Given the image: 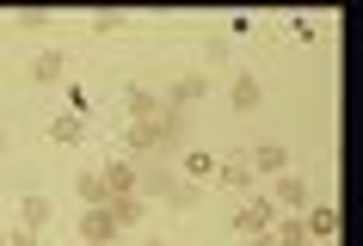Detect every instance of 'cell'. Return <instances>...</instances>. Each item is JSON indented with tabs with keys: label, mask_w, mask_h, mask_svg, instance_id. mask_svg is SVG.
Returning <instances> with one entry per match:
<instances>
[{
	"label": "cell",
	"mask_w": 363,
	"mask_h": 246,
	"mask_svg": "<svg viewBox=\"0 0 363 246\" xmlns=\"http://www.w3.org/2000/svg\"><path fill=\"white\" fill-rule=\"evenodd\" d=\"M142 197H154V203H167L172 216H185V209H197L203 185H191V179H179V172H172L167 160H148V167H142Z\"/></svg>",
	"instance_id": "6da1fadb"
},
{
	"label": "cell",
	"mask_w": 363,
	"mask_h": 246,
	"mask_svg": "<svg viewBox=\"0 0 363 246\" xmlns=\"http://www.w3.org/2000/svg\"><path fill=\"white\" fill-rule=\"evenodd\" d=\"M203 93H210V68H191V74L167 80V93H160V105H167V111H191V105H197Z\"/></svg>",
	"instance_id": "7a4b0ae2"
},
{
	"label": "cell",
	"mask_w": 363,
	"mask_h": 246,
	"mask_svg": "<svg viewBox=\"0 0 363 246\" xmlns=\"http://www.w3.org/2000/svg\"><path fill=\"white\" fill-rule=\"evenodd\" d=\"M271 203L284 209V216H302V209L314 203V191H308L302 172H277V179H271Z\"/></svg>",
	"instance_id": "3957f363"
},
{
	"label": "cell",
	"mask_w": 363,
	"mask_h": 246,
	"mask_svg": "<svg viewBox=\"0 0 363 246\" xmlns=\"http://www.w3.org/2000/svg\"><path fill=\"white\" fill-rule=\"evenodd\" d=\"M99 179H105V191H111V197H142V167H135L130 154H111Z\"/></svg>",
	"instance_id": "277c9868"
},
{
	"label": "cell",
	"mask_w": 363,
	"mask_h": 246,
	"mask_svg": "<svg viewBox=\"0 0 363 246\" xmlns=\"http://www.w3.org/2000/svg\"><path fill=\"white\" fill-rule=\"evenodd\" d=\"M277 216L284 209L271 203V197H252V203L234 209V234H265V228H277Z\"/></svg>",
	"instance_id": "5b68a950"
},
{
	"label": "cell",
	"mask_w": 363,
	"mask_h": 246,
	"mask_svg": "<svg viewBox=\"0 0 363 246\" xmlns=\"http://www.w3.org/2000/svg\"><path fill=\"white\" fill-rule=\"evenodd\" d=\"M302 228H308V246H333V240H339V209H333V203H308L302 209Z\"/></svg>",
	"instance_id": "8992f818"
},
{
	"label": "cell",
	"mask_w": 363,
	"mask_h": 246,
	"mask_svg": "<svg viewBox=\"0 0 363 246\" xmlns=\"http://www.w3.org/2000/svg\"><path fill=\"white\" fill-rule=\"evenodd\" d=\"M179 142H185V111H167L160 105V117H154V160L179 154Z\"/></svg>",
	"instance_id": "52a82bcc"
},
{
	"label": "cell",
	"mask_w": 363,
	"mask_h": 246,
	"mask_svg": "<svg viewBox=\"0 0 363 246\" xmlns=\"http://www.w3.org/2000/svg\"><path fill=\"white\" fill-rule=\"evenodd\" d=\"M117 234H123V228L111 222V209H105V203L80 209V240H86V246H117Z\"/></svg>",
	"instance_id": "ba28073f"
},
{
	"label": "cell",
	"mask_w": 363,
	"mask_h": 246,
	"mask_svg": "<svg viewBox=\"0 0 363 246\" xmlns=\"http://www.w3.org/2000/svg\"><path fill=\"white\" fill-rule=\"evenodd\" d=\"M247 167H252V179H277V172H289V148L284 142H259V148H247Z\"/></svg>",
	"instance_id": "9c48e42d"
},
{
	"label": "cell",
	"mask_w": 363,
	"mask_h": 246,
	"mask_svg": "<svg viewBox=\"0 0 363 246\" xmlns=\"http://www.w3.org/2000/svg\"><path fill=\"white\" fill-rule=\"evenodd\" d=\"M265 105V86H259V74H234V86H228V111L234 117H252Z\"/></svg>",
	"instance_id": "30bf717a"
},
{
	"label": "cell",
	"mask_w": 363,
	"mask_h": 246,
	"mask_svg": "<svg viewBox=\"0 0 363 246\" xmlns=\"http://www.w3.org/2000/svg\"><path fill=\"white\" fill-rule=\"evenodd\" d=\"M123 105H130V123H154V117H160V93H154L148 80H130Z\"/></svg>",
	"instance_id": "8fae6325"
},
{
	"label": "cell",
	"mask_w": 363,
	"mask_h": 246,
	"mask_svg": "<svg viewBox=\"0 0 363 246\" xmlns=\"http://www.w3.org/2000/svg\"><path fill=\"white\" fill-rule=\"evenodd\" d=\"M25 74L38 80V86H56V80H68V56H62V50H38Z\"/></svg>",
	"instance_id": "7c38bea8"
},
{
	"label": "cell",
	"mask_w": 363,
	"mask_h": 246,
	"mask_svg": "<svg viewBox=\"0 0 363 246\" xmlns=\"http://www.w3.org/2000/svg\"><path fill=\"white\" fill-rule=\"evenodd\" d=\"M105 209H111L117 228H142L148 222V197H105Z\"/></svg>",
	"instance_id": "4fadbf2b"
},
{
	"label": "cell",
	"mask_w": 363,
	"mask_h": 246,
	"mask_svg": "<svg viewBox=\"0 0 363 246\" xmlns=\"http://www.w3.org/2000/svg\"><path fill=\"white\" fill-rule=\"evenodd\" d=\"M56 222V203H50V197H19V228H50Z\"/></svg>",
	"instance_id": "5bb4252c"
},
{
	"label": "cell",
	"mask_w": 363,
	"mask_h": 246,
	"mask_svg": "<svg viewBox=\"0 0 363 246\" xmlns=\"http://www.w3.org/2000/svg\"><path fill=\"white\" fill-rule=\"evenodd\" d=\"M74 197H80V209H99L111 191H105V179H99L93 167H86V172H74Z\"/></svg>",
	"instance_id": "9a60e30c"
},
{
	"label": "cell",
	"mask_w": 363,
	"mask_h": 246,
	"mask_svg": "<svg viewBox=\"0 0 363 246\" xmlns=\"http://www.w3.org/2000/svg\"><path fill=\"white\" fill-rule=\"evenodd\" d=\"M50 142H56V148H80V142H86V117H56V123H50Z\"/></svg>",
	"instance_id": "2e32d148"
},
{
	"label": "cell",
	"mask_w": 363,
	"mask_h": 246,
	"mask_svg": "<svg viewBox=\"0 0 363 246\" xmlns=\"http://www.w3.org/2000/svg\"><path fill=\"white\" fill-rule=\"evenodd\" d=\"M216 179H222L228 191H252V167H247V154H240V160H222V167H216Z\"/></svg>",
	"instance_id": "e0dca14e"
},
{
	"label": "cell",
	"mask_w": 363,
	"mask_h": 246,
	"mask_svg": "<svg viewBox=\"0 0 363 246\" xmlns=\"http://www.w3.org/2000/svg\"><path fill=\"white\" fill-rule=\"evenodd\" d=\"M216 167H222V160H216V154H203V148H197V154H185V179H191V185H210V179H216Z\"/></svg>",
	"instance_id": "ac0fdd59"
},
{
	"label": "cell",
	"mask_w": 363,
	"mask_h": 246,
	"mask_svg": "<svg viewBox=\"0 0 363 246\" xmlns=\"http://www.w3.org/2000/svg\"><path fill=\"white\" fill-rule=\"evenodd\" d=\"M277 246H308V228H302V216H277Z\"/></svg>",
	"instance_id": "d6986e66"
},
{
	"label": "cell",
	"mask_w": 363,
	"mask_h": 246,
	"mask_svg": "<svg viewBox=\"0 0 363 246\" xmlns=\"http://www.w3.org/2000/svg\"><path fill=\"white\" fill-rule=\"evenodd\" d=\"M86 25H93L99 38H117V31H130V13H93Z\"/></svg>",
	"instance_id": "ffe728a7"
},
{
	"label": "cell",
	"mask_w": 363,
	"mask_h": 246,
	"mask_svg": "<svg viewBox=\"0 0 363 246\" xmlns=\"http://www.w3.org/2000/svg\"><path fill=\"white\" fill-rule=\"evenodd\" d=\"M13 25H19V31H25V38H38V31H43V25H50V13H38V6H31V13H19V19H13Z\"/></svg>",
	"instance_id": "44dd1931"
},
{
	"label": "cell",
	"mask_w": 363,
	"mask_h": 246,
	"mask_svg": "<svg viewBox=\"0 0 363 246\" xmlns=\"http://www.w3.org/2000/svg\"><path fill=\"white\" fill-rule=\"evenodd\" d=\"M86 111H93V99L80 93V86H68V117H86Z\"/></svg>",
	"instance_id": "7402d4cb"
},
{
	"label": "cell",
	"mask_w": 363,
	"mask_h": 246,
	"mask_svg": "<svg viewBox=\"0 0 363 246\" xmlns=\"http://www.w3.org/2000/svg\"><path fill=\"white\" fill-rule=\"evenodd\" d=\"M6 246H43V240H38V228H13V234H6Z\"/></svg>",
	"instance_id": "603a6c76"
},
{
	"label": "cell",
	"mask_w": 363,
	"mask_h": 246,
	"mask_svg": "<svg viewBox=\"0 0 363 246\" xmlns=\"http://www.w3.org/2000/svg\"><path fill=\"white\" fill-rule=\"evenodd\" d=\"M247 240H252V246H277V234L265 228V234H247Z\"/></svg>",
	"instance_id": "cb8c5ba5"
},
{
	"label": "cell",
	"mask_w": 363,
	"mask_h": 246,
	"mask_svg": "<svg viewBox=\"0 0 363 246\" xmlns=\"http://www.w3.org/2000/svg\"><path fill=\"white\" fill-rule=\"evenodd\" d=\"M6 148H13V142H6V130H0V154H6Z\"/></svg>",
	"instance_id": "d4e9b609"
},
{
	"label": "cell",
	"mask_w": 363,
	"mask_h": 246,
	"mask_svg": "<svg viewBox=\"0 0 363 246\" xmlns=\"http://www.w3.org/2000/svg\"><path fill=\"white\" fill-rule=\"evenodd\" d=\"M0 246H6V222H0Z\"/></svg>",
	"instance_id": "484cf974"
},
{
	"label": "cell",
	"mask_w": 363,
	"mask_h": 246,
	"mask_svg": "<svg viewBox=\"0 0 363 246\" xmlns=\"http://www.w3.org/2000/svg\"><path fill=\"white\" fill-rule=\"evenodd\" d=\"M148 246H167V240H148Z\"/></svg>",
	"instance_id": "4316f807"
},
{
	"label": "cell",
	"mask_w": 363,
	"mask_h": 246,
	"mask_svg": "<svg viewBox=\"0 0 363 246\" xmlns=\"http://www.w3.org/2000/svg\"><path fill=\"white\" fill-rule=\"evenodd\" d=\"M80 246H86V240H80Z\"/></svg>",
	"instance_id": "83f0119b"
}]
</instances>
